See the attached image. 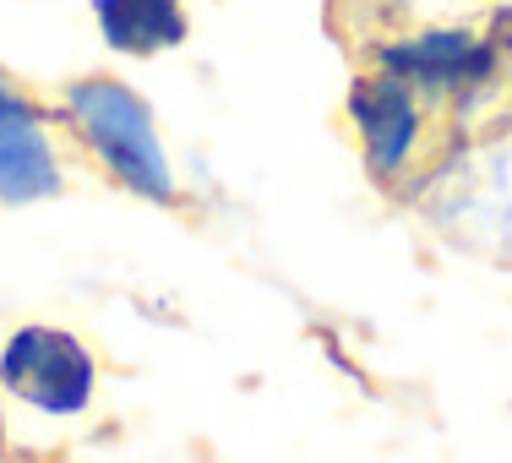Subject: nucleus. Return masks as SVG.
<instances>
[{
	"mask_svg": "<svg viewBox=\"0 0 512 463\" xmlns=\"http://www.w3.org/2000/svg\"><path fill=\"white\" fill-rule=\"evenodd\" d=\"M371 71L404 82L425 104H463L491 93V82L502 77V44L469 28H420L371 44Z\"/></svg>",
	"mask_w": 512,
	"mask_h": 463,
	"instance_id": "nucleus-3",
	"label": "nucleus"
},
{
	"mask_svg": "<svg viewBox=\"0 0 512 463\" xmlns=\"http://www.w3.org/2000/svg\"><path fill=\"white\" fill-rule=\"evenodd\" d=\"M60 120L71 126L77 148L115 180L120 191L142 202L169 207L180 197L175 164L158 137V120L148 99L120 77H77L60 88Z\"/></svg>",
	"mask_w": 512,
	"mask_h": 463,
	"instance_id": "nucleus-1",
	"label": "nucleus"
},
{
	"mask_svg": "<svg viewBox=\"0 0 512 463\" xmlns=\"http://www.w3.org/2000/svg\"><path fill=\"white\" fill-rule=\"evenodd\" d=\"M93 28L115 55L158 60L186 44L191 11L186 0H93Z\"/></svg>",
	"mask_w": 512,
	"mask_h": 463,
	"instance_id": "nucleus-6",
	"label": "nucleus"
},
{
	"mask_svg": "<svg viewBox=\"0 0 512 463\" xmlns=\"http://www.w3.org/2000/svg\"><path fill=\"white\" fill-rule=\"evenodd\" d=\"M349 126H355L360 158L382 186L404 180L425 153V99H414L404 82L382 77V71H360L349 82Z\"/></svg>",
	"mask_w": 512,
	"mask_h": 463,
	"instance_id": "nucleus-4",
	"label": "nucleus"
},
{
	"mask_svg": "<svg viewBox=\"0 0 512 463\" xmlns=\"http://www.w3.org/2000/svg\"><path fill=\"white\" fill-rule=\"evenodd\" d=\"M99 355L82 333L55 322H22L0 344V393L44 420H82L99 404Z\"/></svg>",
	"mask_w": 512,
	"mask_h": 463,
	"instance_id": "nucleus-2",
	"label": "nucleus"
},
{
	"mask_svg": "<svg viewBox=\"0 0 512 463\" xmlns=\"http://www.w3.org/2000/svg\"><path fill=\"white\" fill-rule=\"evenodd\" d=\"M66 191V158L60 142L50 137V120L28 115V120H6L0 126V202L28 207V202H50Z\"/></svg>",
	"mask_w": 512,
	"mask_h": 463,
	"instance_id": "nucleus-5",
	"label": "nucleus"
},
{
	"mask_svg": "<svg viewBox=\"0 0 512 463\" xmlns=\"http://www.w3.org/2000/svg\"><path fill=\"white\" fill-rule=\"evenodd\" d=\"M28 115H44L39 99H33L28 88H17V77L0 66V126H6V120H28Z\"/></svg>",
	"mask_w": 512,
	"mask_h": 463,
	"instance_id": "nucleus-7",
	"label": "nucleus"
}]
</instances>
